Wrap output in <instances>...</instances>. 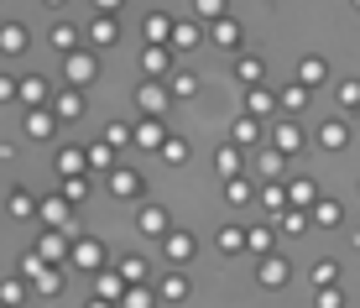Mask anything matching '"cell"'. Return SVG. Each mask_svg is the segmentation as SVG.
I'll use <instances>...</instances> for the list:
<instances>
[{
  "mask_svg": "<svg viewBox=\"0 0 360 308\" xmlns=\"http://www.w3.org/2000/svg\"><path fill=\"white\" fill-rule=\"evenodd\" d=\"M167 32H172V27H167V16H152V21H146V37H152V42H162Z\"/></svg>",
  "mask_w": 360,
  "mask_h": 308,
  "instance_id": "6da1fadb",
  "label": "cell"
},
{
  "mask_svg": "<svg viewBox=\"0 0 360 308\" xmlns=\"http://www.w3.org/2000/svg\"><path fill=\"white\" fill-rule=\"evenodd\" d=\"M303 79L319 84V79H324V63H319V58H308V63H303Z\"/></svg>",
  "mask_w": 360,
  "mask_h": 308,
  "instance_id": "7a4b0ae2",
  "label": "cell"
},
{
  "mask_svg": "<svg viewBox=\"0 0 360 308\" xmlns=\"http://www.w3.org/2000/svg\"><path fill=\"white\" fill-rule=\"evenodd\" d=\"M277 282H288V267L271 262V267H266V288H277Z\"/></svg>",
  "mask_w": 360,
  "mask_h": 308,
  "instance_id": "3957f363",
  "label": "cell"
}]
</instances>
